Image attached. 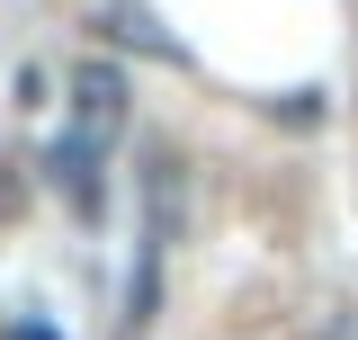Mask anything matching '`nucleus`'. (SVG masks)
Wrapping results in <instances>:
<instances>
[{"mask_svg": "<svg viewBox=\"0 0 358 340\" xmlns=\"http://www.w3.org/2000/svg\"><path fill=\"white\" fill-rule=\"evenodd\" d=\"M72 134H81L90 153H108L117 134H126V72L117 63H72Z\"/></svg>", "mask_w": 358, "mask_h": 340, "instance_id": "nucleus-1", "label": "nucleus"}, {"mask_svg": "<svg viewBox=\"0 0 358 340\" xmlns=\"http://www.w3.org/2000/svg\"><path fill=\"white\" fill-rule=\"evenodd\" d=\"M45 170H54V188H63L81 215H99V153H90L81 134H63V143L45 153Z\"/></svg>", "mask_w": 358, "mask_h": 340, "instance_id": "nucleus-2", "label": "nucleus"}]
</instances>
